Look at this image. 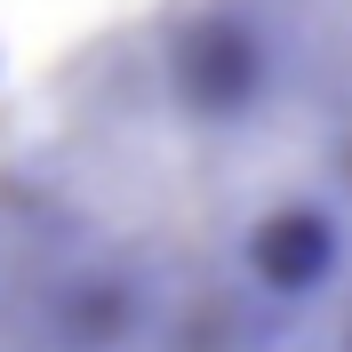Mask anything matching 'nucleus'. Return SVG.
Returning <instances> with one entry per match:
<instances>
[]
</instances>
